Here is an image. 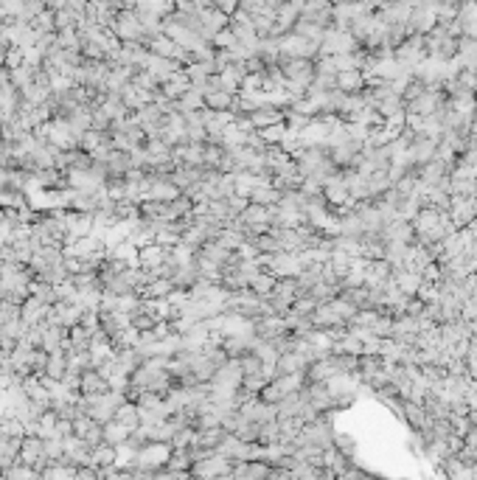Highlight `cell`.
I'll use <instances>...</instances> for the list:
<instances>
[{
    "instance_id": "6da1fadb",
    "label": "cell",
    "mask_w": 477,
    "mask_h": 480,
    "mask_svg": "<svg viewBox=\"0 0 477 480\" xmlns=\"http://www.w3.org/2000/svg\"><path fill=\"white\" fill-rule=\"evenodd\" d=\"M82 407H85V413L101 424H107L110 419H115V410L126 402V393L124 390H104V393H82L79 396Z\"/></svg>"
},
{
    "instance_id": "7a4b0ae2",
    "label": "cell",
    "mask_w": 477,
    "mask_h": 480,
    "mask_svg": "<svg viewBox=\"0 0 477 480\" xmlns=\"http://www.w3.org/2000/svg\"><path fill=\"white\" fill-rule=\"evenodd\" d=\"M110 28H112V34H115L121 42H144V37H147V28H144L138 12H135V9H126V6L115 15V20H112Z\"/></svg>"
},
{
    "instance_id": "3957f363",
    "label": "cell",
    "mask_w": 477,
    "mask_h": 480,
    "mask_svg": "<svg viewBox=\"0 0 477 480\" xmlns=\"http://www.w3.org/2000/svg\"><path fill=\"white\" fill-rule=\"evenodd\" d=\"M20 463L31 466L37 474L48 466V452H45V438L37 433H26L20 438Z\"/></svg>"
},
{
    "instance_id": "277c9868",
    "label": "cell",
    "mask_w": 477,
    "mask_h": 480,
    "mask_svg": "<svg viewBox=\"0 0 477 480\" xmlns=\"http://www.w3.org/2000/svg\"><path fill=\"white\" fill-rule=\"evenodd\" d=\"M295 298H298V284H295V279H278L276 290H272V292L267 295V301H269L272 312L281 315V317H284V315L292 309Z\"/></svg>"
},
{
    "instance_id": "5b68a950",
    "label": "cell",
    "mask_w": 477,
    "mask_h": 480,
    "mask_svg": "<svg viewBox=\"0 0 477 480\" xmlns=\"http://www.w3.org/2000/svg\"><path fill=\"white\" fill-rule=\"evenodd\" d=\"M435 152H438V141L435 138H430V135H421V132H416V138H413V144L404 149V160L410 163V166H424L427 160H433L435 158Z\"/></svg>"
},
{
    "instance_id": "8992f818",
    "label": "cell",
    "mask_w": 477,
    "mask_h": 480,
    "mask_svg": "<svg viewBox=\"0 0 477 480\" xmlns=\"http://www.w3.org/2000/svg\"><path fill=\"white\" fill-rule=\"evenodd\" d=\"M231 469H233V461H228L225 455L214 452V455H208V458L194 461L191 474H194V477H231Z\"/></svg>"
},
{
    "instance_id": "52a82bcc",
    "label": "cell",
    "mask_w": 477,
    "mask_h": 480,
    "mask_svg": "<svg viewBox=\"0 0 477 480\" xmlns=\"http://www.w3.org/2000/svg\"><path fill=\"white\" fill-rule=\"evenodd\" d=\"M253 334L258 337V340H267V342H272V340H278V337H284V334H290V329H287V320L281 317V315H264V317H256L253 320Z\"/></svg>"
},
{
    "instance_id": "ba28073f",
    "label": "cell",
    "mask_w": 477,
    "mask_h": 480,
    "mask_svg": "<svg viewBox=\"0 0 477 480\" xmlns=\"http://www.w3.org/2000/svg\"><path fill=\"white\" fill-rule=\"evenodd\" d=\"M477 217V199L474 197H452L449 202V220L455 228H469Z\"/></svg>"
},
{
    "instance_id": "9c48e42d",
    "label": "cell",
    "mask_w": 477,
    "mask_h": 480,
    "mask_svg": "<svg viewBox=\"0 0 477 480\" xmlns=\"http://www.w3.org/2000/svg\"><path fill=\"white\" fill-rule=\"evenodd\" d=\"M65 220H67V242H65V245H71V242L79 239V236L93 233V214L67 208V211H65Z\"/></svg>"
},
{
    "instance_id": "30bf717a",
    "label": "cell",
    "mask_w": 477,
    "mask_h": 480,
    "mask_svg": "<svg viewBox=\"0 0 477 480\" xmlns=\"http://www.w3.org/2000/svg\"><path fill=\"white\" fill-rule=\"evenodd\" d=\"M231 477L236 480H261V477H272V466L267 461H239L231 469Z\"/></svg>"
},
{
    "instance_id": "8fae6325",
    "label": "cell",
    "mask_w": 477,
    "mask_h": 480,
    "mask_svg": "<svg viewBox=\"0 0 477 480\" xmlns=\"http://www.w3.org/2000/svg\"><path fill=\"white\" fill-rule=\"evenodd\" d=\"M407 427H410V433H419V430H427L430 427V413L424 410L421 402H413V399H407L404 402V419H401Z\"/></svg>"
},
{
    "instance_id": "7c38bea8",
    "label": "cell",
    "mask_w": 477,
    "mask_h": 480,
    "mask_svg": "<svg viewBox=\"0 0 477 480\" xmlns=\"http://www.w3.org/2000/svg\"><path fill=\"white\" fill-rule=\"evenodd\" d=\"M421 404H424V410L430 413V419H449V413H452V402L441 390H435V388H430L424 393Z\"/></svg>"
},
{
    "instance_id": "4fadbf2b",
    "label": "cell",
    "mask_w": 477,
    "mask_h": 480,
    "mask_svg": "<svg viewBox=\"0 0 477 480\" xmlns=\"http://www.w3.org/2000/svg\"><path fill=\"white\" fill-rule=\"evenodd\" d=\"M174 163L183 166H206V144H180L174 147Z\"/></svg>"
},
{
    "instance_id": "5bb4252c",
    "label": "cell",
    "mask_w": 477,
    "mask_h": 480,
    "mask_svg": "<svg viewBox=\"0 0 477 480\" xmlns=\"http://www.w3.org/2000/svg\"><path fill=\"white\" fill-rule=\"evenodd\" d=\"M247 199L256 202V205H276V202H281V191L272 185L269 180H258V183L250 185Z\"/></svg>"
},
{
    "instance_id": "9a60e30c",
    "label": "cell",
    "mask_w": 477,
    "mask_h": 480,
    "mask_svg": "<svg viewBox=\"0 0 477 480\" xmlns=\"http://www.w3.org/2000/svg\"><path fill=\"white\" fill-rule=\"evenodd\" d=\"M48 312H51V306L42 304V301L34 298V295H28V298L20 304V317H23V323H28V326L42 323V320L48 317Z\"/></svg>"
},
{
    "instance_id": "2e32d148",
    "label": "cell",
    "mask_w": 477,
    "mask_h": 480,
    "mask_svg": "<svg viewBox=\"0 0 477 480\" xmlns=\"http://www.w3.org/2000/svg\"><path fill=\"white\" fill-rule=\"evenodd\" d=\"M242 363L239 360H228L217 374H214V379H211V385H222V388H239L242 385Z\"/></svg>"
},
{
    "instance_id": "e0dca14e",
    "label": "cell",
    "mask_w": 477,
    "mask_h": 480,
    "mask_svg": "<svg viewBox=\"0 0 477 480\" xmlns=\"http://www.w3.org/2000/svg\"><path fill=\"white\" fill-rule=\"evenodd\" d=\"M343 323H346V320H340V315L331 309L328 301H326V304H317V309L312 312V326L320 329V331H331V329L343 326Z\"/></svg>"
},
{
    "instance_id": "ac0fdd59",
    "label": "cell",
    "mask_w": 477,
    "mask_h": 480,
    "mask_svg": "<svg viewBox=\"0 0 477 480\" xmlns=\"http://www.w3.org/2000/svg\"><path fill=\"white\" fill-rule=\"evenodd\" d=\"M104 166H107V177H124L132 169V158L124 149H110V155L104 158Z\"/></svg>"
},
{
    "instance_id": "d6986e66",
    "label": "cell",
    "mask_w": 477,
    "mask_h": 480,
    "mask_svg": "<svg viewBox=\"0 0 477 480\" xmlns=\"http://www.w3.org/2000/svg\"><path fill=\"white\" fill-rule=\"evenodd\" d=\"M166 247H160L158 242H152V245H144V247H138V267H144V270H155V267H160L163 261H166Z\"/></svg>"
},
{
    "instance_id": "ffe728a7",
    "label": "cell",
    "mask_w": 477,
    "mask_h": 480,
    "mask_svg": "<svg viewBox=\"0 0 477 480\" xmlns=\"http://www.w3.org/2000/svg\"><path fill=\"white\" fill-rule=\"evenodd\" d=\"M368 88L365 82V74L362 71H340L337 74V90L343 93H362Z\"/></svg>"
},
{
    "instance_id": "44dd1931",
    "label": "cell",
    "mask_w": 477,
    "mask_h": 480,
    "mask_svg": "<svg viewBox=\"0 0 477 480\" xmlns=\"http://www.w3.org/2000/svg\"><path fill=\"white\" fill-rule=\"evenodd\" d=\"M196 256H202V258H208V261L225 267V264L233 258V250H228L225 245H219L217 239H211V242H206V245H202V247L196 250Z\"/></svg>"
},
{
    "instance_id": "7402d4cb",
    "label": "cell",
    "mask_w": 477,
    "mask_h": 480,
    "mask_svg": "<svg viewBox=\"0 0 477 480\" xmlns=\"http://www.w3.org/2000/svg\"><path fill=\"white\" fill-rule=\"evenodd\" d=\"M104 390H110V382H107V376H104L99 368H87V371H82L79 393H104Z\"/></svg>"
},
{
    "instance_id": "603a6c76",
    "label": "cell",
    "mask_w": 477,
    "mask_h": 480,
    "mask_svg": "<svg viewBox=\"0 0 477 480\" xmlns=\"http://www.w3.org/2000/svg\"><path fill=\"white\" fill-rule=\"evenodd\" d=\"M393 279H396V284H399V290H401L404 295H419L421 281H424L421 272H416V270H396Z\"/></svg>"
},
{
    "instance_id": "cb8c5ba5",
    "label": "cell",
    "mask_w": 477,
    "mask_h": 480,
    "mask_svg": "<svg viewBox=\"0 0 477 480\" xmlns=\"http://www.w3.org/2000/svg\"><path fill=\"white\" fill-rule=\"evenodd\" d=\"M284 113H287V110H281V107H276V104H264V107L253 110V113H250V118H253L256 129H264V126H269V124H278V121H284Z\"/></svg>"
},
{
    "instance_id": "d4e9b609",
    "label": "cell",
    "mask_w": 477,
    "mask_h": 480,
    "mask_svg": "<svg viewBox=\"0 0 477 480\" xmlns=\"http://www.w3.org/2000/svg\"><path fill=\"white\" fill-rule=\"evenodd\" d=\"M171 292H174V281H171L169 276H158V279H152V281L141 290V295H144V298H152V301L169 298Z\"/></svg>"
},
{
    "instance_id": "484cf974",
    "label": "cell",
    "mask_w": 477,
    "mask_h": 480,
    "mask_svg": "<svg viewBox=\"0 0 477 480\" xmlns=\"http://www.w3.org/2000/svg\"><path fill=\"white\" fill-rule=\"evenodd\" d=\"M115 422H121L126 430H132V433H135V430L141 427V413H138V404L126 399V402H124V404L115 410Z\"/></svg>"
},
{
    "instance_id": "4316f807",
    "label": "cell",
    "mask_w": 477,
    "mask_h": 480,
    "mask_svg": "<svg viewBox=\"0 0 477 480\" xmlns=\"http://www.w3.org/2000/svg\"><path fill=\"white\" fill-rule=\"evenodd\" d=\"M306 357L303 354H298V351H284V354H278V360H276V368H278V374H298V371H306Z\"/></svg>"
},
{
    "instance_id": "83f0119b",
    "label": "cell",
    "mask_w": 477,
    "mask_h": 480,
    "mask_svg": "<svg viewBox=\"0 0 477 480\" xmlns=\"http://www.w3.org/2000/svg\"><path fill=\"white\" fill-rule=\"evenodd\" d=\"M276 284H278V279L272 276L269 270H264V267L250 276V290H253V292H258V295H269L272 290H276Z\"/></svg>"
},
{
    "instance_id": "f1b7e54d",
    "label": "cell",
    "mask_w": 477,
    "mask_h": 480,
    "mask_svg": "<svg viewBox=\"0 0 477 480\" xmlns=\"http://www.w3.org/2000/svg\"><path fill=\"white\" fill-rule=\"evenodd\" d=\"M65 371H67V351H65V349L51 351V354H48V363H45V376H51V379H59V382H62Z\"/></svg>"
},
{
    "instance_id": "f546056e",
    "label": "cell",
    "mask_w": 477,
    "mask_h": 480,
    "mask_svg": "<svg viewBox=\"0 0 477 480\" xmlns=\"http://www.w3.org/2000/svg\"><path fill=\"white\" fill-rule=\"evenodd\" d=\"M26 436V424L17 419V416H6L0 413V438H23Z\"/></svg>"
},
{
    "instance_id": "4dcf8cb0",
    "label": "cell",
    "mask_w": 477,
    "mask_h": 480,
    "mask_svg": "<svg viewBox=\"0 0 477 480\" xmlns=\"http://www.w3.org/2000/svg\"><path fill=\"white\" fill-rule=\"evenodd\" d=\"M129 436H132V430H126L121 422H115V419H110L107 424H104V441L107 444H112V447H121V444H126L129 441Z\"/></svg>"
},
{
    "instance_id": "1f68e13d",
    "label": "cell",
    "mask_w": 477,
    "mask_h": 480,
    "mask_svg": "<svg viewBox=\"0 0 477 480\" xmlns=\"http://www.w3.org/2000/svg\"><path fill=\"white\" fill-rule=\"evenodd\" d=\"M115 455H118L115 447L107 444V441H101V444H96V447L90 449V463L99 466V469H101V466H112V463H115Z\"/></svg>"
},
{
    "instance_id": "d6a6232c",
    "label": "cell",
    "mask_w": 477,
    "mask_h": 480,
    "mask_svg": "<svg viewBox=\"0 0 477 480\" xmlns=\"http://www.w3.org/2000/svg\"><path fill=\"white\" fill-rule=\"evenodd\" d=\"M28 292H31L34 298H40L42 304H48V306L56 304V284H48V281H42V279H34V281L28 284Z\"/></svg>"
},
{
    "instance_id": "836d02e7",
    "label": "cell",
    "mask_w": 477,
    "mask_h": 480,
    "mask_svg": "<svg viewBox=\"0 0 477 480\" xmlns=\"http://www.w3.org/2000/svg\"><path fill=\"white\" fill-rule=\"evenodd\" d=\"M90 337H93V331H90L87 326L76 323V326L67 329V342H65V346H74V349H90Z\"/></svg>"
},
{
    "instance_id": "e575fe53",
    "label": "cell",
    "mask_w": 477,
    "mask_h": 480,
    "mask_svg": "<svg viewBox=\"0 0 477 480\" xmlns=\"http://www.w3.org/2000/svg\"><path fill=\"white\" fill-rule=\"evenodd\" d=\"M206 107V93H199L196 88H188L180 99H177V110L180 113H188V110H202Z\"/></svg>"
},
{
    "instance_id": "d590c367",
    "label": "cell",
    "mask_w": 477,
    "mask_h": 480,
    "mask_svg": "<svg viewBox=\"0 0 477 480\" xmlns=\"http://www.w3.org/2000/svg\"><path fill=\"white\" fill-rule=\"evenodd\" d=\"M390 185H393V180L387 177V172H374V174H368V199H379Z\"/></svg>"
},
{
    "instance_id": "8d00e7d4",
    "label": "cell",
    "mask_w": 477,
    "mask_h": 480,
    "mask_svg": "<svg viewBox=\"0 0 477 480\" xmlns=\"http://www.w3.org/2000/svg\"><path fill=\"white\" fill-rule=\"evenodd\" d=\"M233 99H236L233 93L217 88V90H208L206 93V107H211V110H231L233 107Z\"/></svg>"
},
{
    "instance_id": "74e56055",
    "label": "cell",
    "mask_w": 477,
    "mask_h": 480,
    "mask_svg": "<svg viewBox=\"0 0 477 480\" xmlns=\"http://www.w3.org/2000/svg\"><path fill=\"white\" fill-rule=\"evenodd\" d=\"M101 315V329L104 331H110V337L115 334V331H121L124 326H129V315H124V312H99Z\"/></svg>"
},
{
    "instance_id": "f35d334b",
    "label": "cell",
    "mask_w": 477,
    "mask_h": 480,
    "mask_svg": "<svg viewBox=\"0 0 477 480\" xmlns=\"http://www.w3.org/2000/svg\"><path fill=\"white\" fill-rule=\"evenodd\" d=\"M278 438H281L278 419H272V422L258 424V444H261V447H267V444H278Z\"/></svg>"
},
{
    "instance_id": "ab89813d",
    "label": "cell",
    "mask_w": 477,
    "mask_h": 480,
    "mask_svg": "<svg viewBox=\"0 0 477 480\" xmlns=\"http://www.w3.org/2000/svg\"><path fill=\"white\" fill-rule=\"evenodd\" d=\"M110 253L118 256V258H124V261H129V264H138V247H135L129 239H121V242L110 245Z\"/></svg>"
},
{
    "instance_id": "60d3db41",
    "label": "cell",
    "mask_w": 477,
    "mask_h": 480,
    "mask_svg": "<svg viewBox=\"0 0 477 480\" xmlns=\"http://www.w3.org/2000/svg\"><path fill=\"white\" fill-rule=\"evenodd\" d=\"M261 132V138L267 141V144H281L287 135H290V126L284 124V121H278V124H269V126H264V129H258Z\"/></svg>"
},
{
    "instance_id": "b9f144b4",
    "label": "cell",
    "mask_w": 477,
    "mask_h": 480,
    "mask_svg": "<svg viewBox=\"0 0 477 480\" xmlns=\"http://www.w3.org/2000/svg\"><path fill=\"white\" fill-rule=\"evenodd\" d=\"M334 449H340L343 455L354 458V452H357V441H354V436H351V433H343V430H334Z\"/></svg>"
},
{
    "instance_id": "7bdbcfd3",
    "label": "cell",
    "mask_w": 477,
    "mask_h": 480,
    "mask_svg": "<svg viewBox=\"0 0 477 480\" xmlns=\"http://www.w3.org/2000/svg\"><path fill=\"white\" fill-rule=\"evenodd\" d=\"M317 298L312 295V292H303V295H298L295 298V304H292V312H298V315H312L315 309H317Z\"/></svg>"
},
{
    "instance_id": "ee69618b",
    "label": "cell",
    "mask_w": 477,
    "mask_h": 480,
    "mask_svg": "<svg viewBox=\"0 0 477 480\" xmlns=\"http://www.w3.org/2000/svg\"><path fill=\"white\" fill-rule=\"evenodd\" d=\"M90 118H93V129H99V132H107V129H110V121H112V118H110V113H107L101 104L90 110Z\"/></svg>"
},
{
    "instance_id": "f6af8a7d",
    "label": "cell",
    "mask_w": 477,
    "mask_h": 480,
    "mask_svg": "<svg viewBox=\"0 0 477 480\" xmlns=\"http://www.w3.org/2000/svg\"><path fill=\"white\" fill-rule=\"evenodd\" d=\"M53 436L56 438H65V436H74V422L71 419H56V427H53Z\"/></svg>"
}]
</instances>
